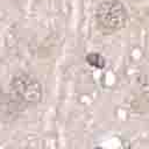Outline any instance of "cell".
<instances>
[{
    "instance_id": "obj_1",
    "label": "cell",
    "mask_w": 149,
    "mask_h": 149,
    "mask_svg": "<svg viewBox=\"0 0 149 149\" xmlns=\"http://www.w3.org/2000/svg\"><path fill=\"white\" fill-rule=\"evenodd\" d=\"M8 98L15 111L37 105L43 98L41 81L34 74L20 71L14 74L9 81Z\"/></svg>"
},
{
    "instance_id": "obj_2",
    "label": "cell",
    "mask_w": 149,
    "mask_h": 149,
    "mask_svg": "<svg viewBox=\"0 0 149 149\" xmlns=\"http://www.w3.org/2000/svg\"><path fill=\"white\" fill-rule=\"evenodd\" d=\"M94 21L100 33L112 35L126 26L127 9L118 0L102 1L95 7Z\"/></svg>"
},
{
    "instance_id": "obj_3",
    "label": "cell",
    "mask_w": 149,
    "mask_h": 149,
    "mask_svg": "<svg viewBox=\"0 0 149 149\" xmlns=\"http://www.w3.org/2000/svg\"><path fill=\"white\" fill-rule=\"evenodd\" d=\"M85 61L92 68H98V69L105 68V59L98 52H90V54H87L86 57H85Z\"/></svg>"
}]
</instances>
